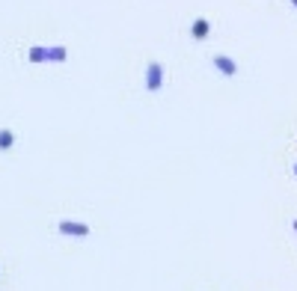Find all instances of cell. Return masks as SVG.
Instances as JSON below:
<instances>
[{
  "label": "cell",
  "instance_id": "30bf717a",
  "mask_svg": "<svg viewBox=\"0 0 297 291\" xmlns=\"http://www.w3.org/2000/svg\"><path fill=\"white\" fill-rule=\"evenodd\" d=\"M294 175H297V163H294Z\"/></svg>",
  "mask_w": 297,
  "mask_h": 291
},
{
  "label": "cell",
  "instance_id": "277c9868",
  "mask_svg": "<svg viewBox=\"0 0 297 291\" xmlns=\"http://www.w3.org/2000/svg\"><path fill=\"white\" fill-rule=\"evenodd\" d=\"M190 36H193L196 42H205V39L211 36V21H208V18H196V21L190 24Z\"/></svg>",
  "mask_w": 297,
  "mask_h": 291
},
{
  "label": "cell",
  "instance_id": "8992f818",
  "mask_svg": "<svg viewBox=\"0 0 297 291\" xmlns=\"http://www.w3.org/2000/svg\"><path fill=\"white\" fill-rule=\"evenodd\" d=\"M15 146V131L12 128H0V152H9Z\"/></svg>",
  "mask_w": 297,
  "mask_h": 291
},
{
  "label": "cell",
  "instance_id": "3957f363",
  "mask_svg": "<svg viewBox=\"0 0 297 291\" xmlns=\"http://www.w3.org/2000/svg\"><path fill=\"white\" fill-rule=\"evenodd\" d=\"M211 63H214V68H217L223 77H235V74H238V63H235L232 57H226V54H214Z\"/></svg>",
  "mask_w": 297,
  "mask_h": 291
},
{
  "label": "cell",
  "instance_id": "ba28073f",
  "mask_svg": "<svg viewBox=\"0 0 297 291\" xmlns=\"http://www.w3.org/2000/svg\"><path fill=\"white\" fill-rule=\"evenodd\" d=\"M291 226H294V232H297V217H294V223H291Z\"/></svg>",
  "mask_w": 297,
  "mask_h": 291
},
{
  "label": "cell",
  "instance_id": "5b68a950",
  "mask_svg": "<svg viewBox=\"0 0 297 291\" xmlns=\"http://www.w3.org/2000/svg\"><path fill=\"white\" fill-rule=\"evenodd\" d=\"M27 60H30V63H48V48H45V45H33V48L27 51Z\"/></svg>",
  "mask_w": 297,
  "mask_h": 291
},
{
  "label": "cell",
  "instance_id": "6da1fadb",
  "mask_svg": "<svg viewBox=\"0 0 297 291\" xmlns=\"http://www.w3.org/2000/svg\"><path fill=\"white\" fill-rule=\"evenodd\" d=\"M164 86V65L158 60H149L146 63V89L149 92H158Z\"/></svg>",
  "mask_w": 297,
  "mask_h": 291
},
{
  "label": "cell",
  "instance_id": "52a82bcc",
  "mask_svg": "<svg viewBox=\"0 0 297 291\" xmlns=\"http://www.w3.org/2000/svg\"><path fill=\"white\" fill-rule=\"evenodd\" d=\"M68 51L63 45H54V48H48V63H66Z\"/></svg>",
  "mask_w": 297,
  "mask_h": 291
},
{
  "label": "cell",
  "instance_id": "9c48e42d",
  "mask_svg": "<svg viewBox=\"0 0 297 291\" xmlns=\"http://www.w3.org/2000/svg\"><path fill=\"white\" fill-rule=\"evenodd\" d=\"M291 6H294V9H297V0H291Z\"/></svg>",
  "mask_w": 297,
  "mask_h": 291
},
{
  "label": "cell",
  "instance_id": "7a4b0ae2",
  "mask_svg": "<svg viewBox=\"0 0 297 291\" xmlns=\"http://www.w3.org/2000/svg\"><path fill=\"white\" fill-rule=\"evenodd\" d=\"M57 232L66 235V238H89V226L86 223H77V220H60Z\"/></svg>",
  "mask_w": 297,
  "mask_h": 291
}]
</instances>
